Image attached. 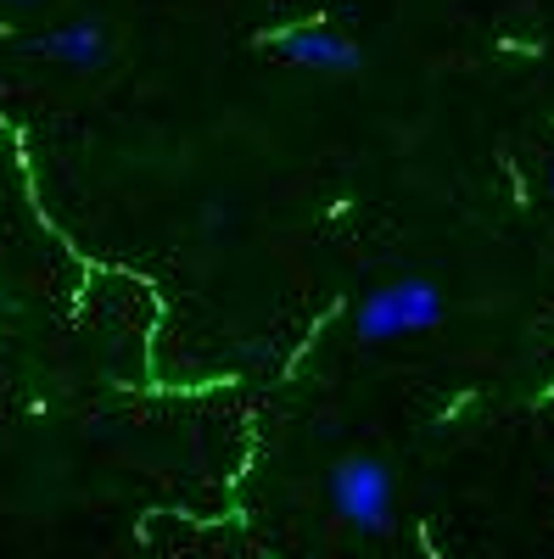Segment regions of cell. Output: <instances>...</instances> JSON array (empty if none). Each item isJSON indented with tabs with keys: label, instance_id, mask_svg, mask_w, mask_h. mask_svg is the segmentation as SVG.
<instances>
[{
	"label": "cell",
	"instance_id": "obj_1",
	"mask_svg": "<svg viewBox=\"0 0 554 559\" xmlns=\"http://www.w3.org/2000/svg\"><path fill=\"white\" fill-rule=\"evenodd\" d=\"M448 319V292L426 274H398L369 286L353 302V336L364 347H387V342H409V336H426Z\"/></svg>",
	"mask_w": 554,
	"mask_h": 559
},
{
	"label": "cell",
	"instance_id": "obj_2",
	"mask_svg": "<svg viewBox=\"0 0 554 559\" xmlns=\"http://www.w3.org/2000/svg\"><path fill=\"white\" fill-rule=\"evenodd\" d=\"M326 492H331L337 521L353 526L358 537H387L392 532L398 476H392L387 459H376V453H342L331 464V476H326Z\"/></svg>",
	"mask_w": 554,
	"mask_h": 559
},
{
	"label": "cell",
	"instance_id": "obj_4",
	"mask_svg": "<svg viewBox=\"0 0 554 559\" xmlns=\"http://www.w3.org/2000/svg\"><path fill=\"white\" fill-rule=\"evenodd\" d=\"M107 51H113V39H107V28H102L96 17L57 23V28H45V34L34 39V57L57 62V68H68V73H96V68L107 62Z\"/></svg>",
	"mask_w": 554,
	"mask_h": 559
},
{
	"label": "cell",
	"instance_id": "obj_3",
	"mask_svg": "<svg viewBox=\"0 0 554 559\" xmlns=\"http://www.w3.org/2000/svg\"><path fill=\"white\" fill-rule=\"evenodd\" d=\"M263 45L286 68H303L319 79H358L364 73V45L331 23H281L263 34Z\"/></svg>",
	"mask_w": 554,
	"mask_h": 559
},
{
	"label": "cell",
	"instance_id": "obj_5",
	"mask_svg": "<svg viewBox=\"0 0 554 559\" xmlns=\"http://www.w3.org/2000/svg\"><path fill=\"white\" fill-rule=\"evenodd\" d=\"M549 197H554V163H549Z\"/></svg>",
	"mask_w": 554,
	"mask_h": 559
}]
</instances>
